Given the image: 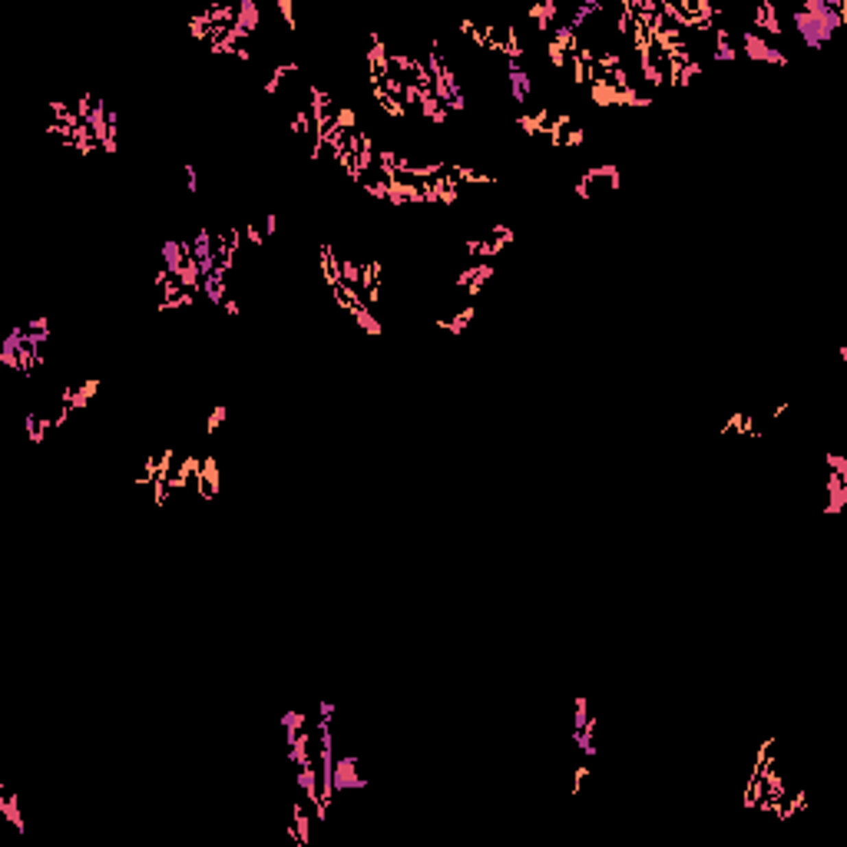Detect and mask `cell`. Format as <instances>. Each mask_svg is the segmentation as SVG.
Masks as SVG:
<instances>
[{
    "mask_svg": "<svg viewBox=\"0 0 847 847\" xmlns=\"http://www.w3.org/2000/svg\"><path fill=\"white\" fill-rule=\"evenodd\" d=\"M847 3L844 0H804L801 10H794V30L801 34L808 50H821L837 27H844Z\"/></svg>",
    "mask_w": 847,
    "mask_h": 847,
    "instance_id": "obj_1",
    "label": "cell"
},
{
    "mask_svg": "<svg viewBox=\"0 0 847 847\" xmlns=\"http://www.w3.org/2000/svg\"><path fill=\"white\" fill-rule=\"evenodd\" d=\"M735 50H741L748 60H761V63H774V67H785L788 63V57L778 47H772L768 40L761 37V34H754V30H745Z\"/></svg>",
    "mask_w": 847,
    "mask_h": 847,
    "instance_id": "obj_2",
    "label": "cell"
},
{
    "mask_svg": "<svg viewBox=\"0 0 847 847\" xmlns=\"http://www.w3.org/2000/svg\"><path fill=\"white\" fill-rule=\"evenodd\" d=\"M358 754H344V758H338L335 761V791L338 794H344V791H361L368 781L361 778L358 772Z\"/></svg>",
    "mask_w": 847,
    "mask_h": 847,
    "instance_id": "obj_3",
    "label": "cell"
},
{
    "mask_svg": "<svg viewBox=\"0 0 847 847\" xmlns=\"http://www.w3.org/2000/svg\"><path fill=\"white\" fill-rule=\"evenodd\" d=\"M159 259H163V268L176 278V275L182 272V265L192 259V242H186V239H169V242H163V248H159Z\"/></svg>",
    "mask_w": 847,
    "mask_h": 847,
    "instance_id": "obj_4",
    "label": "cell"
},
{
    "mask_svg": "<svg viewBox=\"0 0 847 847\" xmlns=\"http://www.w3.org/2000/svg\"><path fill=\"white\" fill-rule=\"evenodd\" d=\"M507 80H510V96H513V103H516V106H523V103L529 99L533 83H529V73L523 70V63H520V60H510V63H507Z\"/></svg>",
    "mask_w": 847,
    "mask_h": 847,
    "instance_id": "obj_5",
    "label": "cell"
},
{
    "mask_svg": "<svg viewBox=\"0 0 847 847\" xmlns=\"http://www.w3.org/2000/svg\"><path fill=\"white\" fill-rule=\"evenodd\" d=\"M573 43H576V37H573V30H569V23L566 27H556V34L549 37V43H546V53H549V63L560 70L566 63V53L573 50Z\"/></svg>",
    "mask_w": 847,
    "mask_h": 847,
    "instance_id": "obj_6",
    "label": "cell"
},
{
    "mask_svg": "<svg viewBox=\"0 0 847 847\" xmlns=\"http://www.w3.org/2000/svg\"><path fill=\"white\" fill-rule=\"evenodd\" d=\"M96 391H99V381H96V377H93V381H83L80 387H76V384H70V387L60 394V404H63V407H70V411H83Z\"/></svg>",
    "mask_w": 847,
    "mask_h": 847,
    "instance_id": "obj_7",
    "label": "cell"
},
{
    "mask_svg": "<svg viewBox=\"0 0 847 847\" xmlns=\"http://www.w3.org/2000/svg\"><path fill=\"white\" fill-rule=\"evenodd\" d=\"M361 302L374 305L381 298V262H368L361 265Z\"/></svg>",
    "mask_w": 847,
    "mask_h": 847,
    "instance_id": "obj_8",
    "label": "cell"
},
{
    "mask_svg": "<svg viewBox=\"0 0 847 847\" xmlns=\"http://www.w3.org/2000/svg\"><path fill=\"white\" fill-rule=\"evenodd\" d=\"M259 23H262L259 3H255V0H239V3H235V23H232V27H239L245 37H252V34L259 30Z\"/></svg>",
    "mask_w": 847,
    "mask_h": 847,
    "instance_id": "obj_9",
    "label": "cell"
},
{
    "mask_svg": "<svg viewBox=\"0 0 847 847\" xmlns=\"http://www.w3.org/2000/svg\"><path fill=\"white\" fill-rule=\"evenodd\" d=\"M20 348H23V324H17V328L3 338V344H0V364L20 371Z\"/></svg>",
    "mask_w": 847,
    "mask_h": 847,
    "instance_id": "obj_10",
    "label": "cell"
},
{
    "mask_svg": "<svg viewBox=\"0 0 847 847\" xmlns=\"http://www.w3.org/2000/svg\"><path fill=\"white\" fill-rule=\"evenodd\" d=\"M219 493V464L215 457H202V467H199V497L212 500Z\"/></svg>",
    "mask_w": 847,
    "mask_h": 847,
    "instance_id": "obj_11",
    "label": "cell"
},
{
    "mask_svg": "<svg viewBox=\"0 0 847 847\" xmlns=\"http://www.w3.org/2000/svg\"><path fill=\"white\" fill-rule=\"evenodd\" d=\"M824 490H828V507H824V513H841L847 507V480L837 477V473H828Z\"/></svg>",
    "mask_w": 847,
    "mask_h": 847,
    "instance_id": "obj_12",
    "label": "cell"
},
{
    "mask_svg": "<svg viewBox=\"0 0 847 847\" xmlns=\"http://www.w3.org/2000/svg\"><path fill=\"white\" fill-rule=\"evenodd\" d=\"M417 106H420V113L427 116L431 123H437V126H440V123H447V116H451L444 106H440V103H437V96H433L431 86H417Z\"/></svg>",
    "mask_w": 847,
    "mask_h": 847,
    "instance_id": "obj_13",
    "label": "cell"
},
{
    "mask_svg": "<svg viewBox=\"0 0 847 847\" xmlns=\"http://www.w3.org/2000/svg\"><path fill=\"white\" fill-rule=\"evenodd\" d=\"M444 176L451 182H457V186H464V182H470V186H497L493 176H484V172H477V169H464V166H453V163L444 166Z\"/></svg>",
    "mask_w": 847,
    "mask_h": 847,
    "instance_id": "obj_14",
    "label": "cell"
},
{
    "mask_svg": "<svg viewBox=\"0 0 847 847\" xmlns=\"http://www.w3.org/2000/svg\"><path fill=\"white\" fill-rule=\"evenodd\" d=\"M490 275H493V265L484 262V265H470L460 278H457V288H464L467 295H477L480 288H484V282H487Z\"/></svg>",
    "mask_w": 847,
    "mask_h": 847,
    "instance_id": "obj_15",
    "label": "cell"
},
{
    "mask_svg": "<svg viewBox=\"0 0 847 847\" xmlns=\"http://www.w3.org/2000/svg\"><path fill=\"white\" fill-rule=\"evenodd\" d=\"M368 63H371V80H387V47L384 40L371 34V53H368Z\"/></svg>",
    "mask_w": 847,
    "mask_h": 847,
    "instance_id": "obj_16",
    "label": "cell"
},
{
    "mask_svg": "<svg viewBox=\"0 0 847 847\" xmlns=\"http://www.w3.org/2000/svg\"><path fill=\"white\" fill-rule=\"evenodd\" d=\"M556 14H560V3H556V0H543V3H533V7H529V20L536 23L540 34H546V30L553 27Z\"/></svg>",
    "mask_w": 847,
    "mask_h": 847,
    "instance_id": "obj_17",
    "label": "cell"
},
{
    "mask_svg": "<svg viewBox=\"0 0 847 847\" xmlns=\"http://www.w3.org/2000/svg\"><path fill=\"white\" fill-rule=\"evenodd\" d=\"M596 728H599V721L589 715V721H586L580 732H573V741H576V748L586 754V758H596Z\"/></svg>",
    "mask_w": 847,
    "mask_h": 847,
    "instance_id": "obj_18",
    "label": "cell"
},
{
    "mask_svg": "<svg viewBox=\"0 0 847 847\" xmlns=\"http://www.w3.org/2000/svg\"><path fill=\"white\" fill-rule=\"evenodd\" d=\"M712 34H715V47H712V57H715L718 63H732V60H738V50H735V43H732V34H728L725 27H715Z\"/></svg>",
    "mask_w": 847,
    "mask_h": 847,
    "instance_id": "obj_19",
    "label": "cell"
},
{
    "mask_svg": "<svg viewBox=\"0 0 847 847\" xmlns=\"http://www.w3.org/2000/svg\"><path fill=\"white\" fill-rule=\"evenodd\" d=\"M754 27H761V30H768L772 37H778V34L785 30V27L778 23V10H774V3H768V0H765V3H761V7L754 10Z\"/></svg>",
    "mask_w": 847,
    "mask_h": 847,
    "instance_id": "obj_20",
    "label": "cell"
},
{
    "mask_svg": "<svg viewBox=\"0 0 847 847\" xmlns=\"http://www.w3.org/2000/svg\"><path fill=\"white\" fill-rule=\"evenodd\" d=\"M291 831H295V844L298 847H305L308 844V828H311V818L305 814V808L298 804V801H291Z\"/></svg>",
    "mask_w": 847,
    "mask_h": 847,
    "instance_id": "obj_21",
    "label": "cell"
},
{
    "mask_svg": "<svg viewBox=\"0 0 847 847\" xmlns=\"http://www.w3.org/2000/svg\"><path fill=\"white\" fill-rule=\"evenodd\" d=\"M176 282L182 285L186 291H202V272H199V262L189 259V262L182 265V272L176 275Z\"/></svg>",
    "mask_w": 847,
    "mask_h": 847,
    "instance_id": "obj_22",
    "label": "cell"
},
{
    "mask_svg": "<svg viewBox=\"0 0 847 847\" xmlns=\"http://www.w3.org/2000/svg\"><path fill=\"white\" fill-rule=\"evenodd\" d=\"M50 427H57V424H53V417L27 414V437H30V444H43V433L50 431Z\"/></svg>",
    "mask_w": 847,
    "mask_h": 847,
    "instance_id": "obj_23",
    "label": "cell"
},
{
    "mask_svg": "<svg viewBox=\"0 0 847 847\" xmlns=\"http://www.w3.org/2000/svg\"><path fill=\"white\" fill-rule=\"evenodd\" d=\"M308 745H311V738H308V735H305V728H302V735L295 738V745H288V761H291L295 768H302V765H308V761H311Z\"/></svg>",
    "mask_w": 847,
    "mask_h": 847,
    "instance_id": "obj_24",
    "label": "cell"
},
{
    "mask_svg": "<svg viewBox=\"0 0 847 847\" xmlns=\"http://www.w3.org/2000/svg\"><path fill=\"white\" fill-rule=\"evenodd\" d=\"M516 123H520V130H527L529 136H533V132H549V123H553V113H549V110H540V113H536V116H520Z\"/></svg>",
    "mask_w": 847,
    "mask_h": 847,
    "instance_id": "obj_25",
    "label": "cell"
},
{
    "mask_svg": "<svg viewBox=\"0 0 847 847\" xmlns=\"http://www.w3.org/2000/svg\"><path fill=\"white\" fill-rule=\"evenodd\" d=\"M0 811L7 814V821H14V828L23 831V818H20V808H17V798L10 794L7 788H0Z\"/></svg>",
    "mask_w": 847,
    "mask_h": 847,
    "instance_id": "obj_26",
    "label": "cell"
},
{
    "mask_svg": "<svg viewBox=\"0 0 847 847\" xmlns=\"http://www.w3.org/2000/svg\"><path fill=\"white\" fill-rule=\"evenodd\" d=\"M282 728H285V741L288 745H295V738L302 735V728H305V715L302 712H285L282 715Z\"/></svg>",
    "mask_w": 847,
    "mask_h": 847,
    "instance_id": "obj_27",
    "label": "cell"
},
{
    "mask_svg": "<svg viewBox=\"0 0 847 847\" xmlns=\"http://www.w3.org/2000/svg\"><path fill=\"white\" fill-rule=\"evenodd\" d=\"M500 248H503V242H500V239H490V242L470 239V242H467V255H477V259H493Z\"/></svg>",
    "mask_w": 847,
    "mask_h": 847,
    "instance_id": "obj_28",
    "label": "cell"
},
{
    "mask_svg": "<svg viewBox=\"0 0 847 847\" xmlns=\"http://www.w3.org/2000/svg\"><path fill=\"white\" fill-rule=\"evenodd\" d=\"M338 275L344 285H351V288H361V265L348 262V259H338ZM361 295V291H358Z\"/></svg>",
    "mask_w": 847,
    "mask_h": 847,
    "instance_id": "obj_29",
    "label": "cell"
},
{
    "mask_svg": "<svg viewBox=\"0 0 847 847\" xmlns=\"http://www.w3.org/2000/svg\"><path fill=\"white\" fill-rule=\"evenodd\" d=\"M473 315H477V308H473V305H467V308H464V311H460V315H457V318H453V321H444V318H440V321H437V324H440V328H447L451 335H460V331H464V328L470 324V318H473Z\"/></svg>",
    "mask_w": 847,
    "mask_h": 847,
    "instance_id": "obj_30",
    "label": "cell"
},
{
    "mask_svg": "<svg viewBox=\"0 0 847 847\" xmlns=\"http://www.w3.org/2000/svg\"><path fill=\"white\" fill-rule=\"evenodd\" d=\"M721 433H752V437H758V431L752 427V417L748 414H732L728 417V424L721 427Z\"/></svg>",
    "mask_w": 847,
    "mask_h": 847,
    "instance_id": "obj_31",
    "label": "cell"
},
{
    "mask_svg": "<svg viewBox=\"0 0 847 847\" xmlns=\"http://www.w3.org/2000/svg\"><path fill=\"white\" fill-rule=\"evenodd\" d=\"M291 73H298V63H282V67H275V73H272V80L265 83V93L272 96V93H278V86H282V80L285 76H291Z\"/></svg>",
    "mask_w": 847,
    "mask_h": 847,
    "instance_id": "obj_32",
    "label": "cell"
},
{
    "mask_svg": "<svg viewBox=\"0 0 847 847\" xmlns=\"http://www.w3.org/2000/svg\"><path fill=\"white\" fill-rule=\"evenodd\" d=\"M291 132H298V136H311V132H315L308 106H298V110H295V116H291Z\"/></svg>",
    "mask_w": 847,
    "mask_h": 847,
    "instance_id": "obj_33",
    "label": "cell"
},
{
    "mask_svg": "<svg viewBox=\"0 0 847 847\" xmlns=\"http://www.w3.org/2000/svg\"><path fill=\"white\" fill-rule=\"evenodd\" d=\"M351 318H358V324L364 328V331H371V335H381V321L368 311V305H361V308H355L351 311Z\"/></svg>",
    "mask_w": 847,
    "mask_h": 847,
    "instance_id": "obj_34",
    "label": "cell"
},
{
    "mask_svg": "<svg viewBox=\"0 0 847 847\" xmlns=\"http://www.w3.org/2000/svg\"><path fill=\"white\" fill-rule=\"evenodd\" d=\"M576 715H573V732H580L586 721H589V702H586V695H576Z\"/></svg>",
    "mask_w": 847,
    "mask_h": 847,
    "instance_id": "obj_35",
    "label": "cell"
},
{
    "mask_svg": "<svg viewBox=\"0 0 847 847\" xmlns=\"http://www.w3.org/2000/svg\"><path fill=\"white\" fill-rule=\"evenodd\" d=\"M824 464L831 467V473H837V477H844L847 480V457L844 453H834V451L824 453Z\"/></svg>",
    "mask_w": 847,
    "mask_h": 847,
    "instance_id": "obj_36",
    "label": "cell"
},
{
    "mask_svg": "<svg viewBox=\"0 0 847 847\" xmlns=\"http://www.w3.org/2000/svg\"><path fill=\"white\" fill-rule=\"evenodd\" d=\"M226 417H228V407H226V404H219V407H215V411L208 414V420H206V431H208V433H212V431H219Z\"/></svg>",
    "mask_w": 847,
    "mask_h": 847,
    "instance_id": "obj_37",
    "label": "cell"
},
{
    "mask_svg": "<svg viewBox=\"0 0 847 847\" xmlns=\"http://www.w3.org/2000/svg\"><path fill=\"white\" fill-rule=\"evenodd\" d=\"M182 176H186V189L195 195V192H199V169H195L192 163H186V166H182Z\"/></svg>",
    "mask_w": 847,
    "mask_h": 847,
    "instance_id": "obj_38",
    "label": "cell"
},
{
    "mask_svg": "<svg viewBox=\"0 0 847 847\" xmlns=\"http://www.w3.org/2000/svg\"><path fill=\"white\" fill-rule=\"evenodd\" d=\"M490 235H497V239H500L503 245H510L513 239H516V232H513L510 226H493V228H490Z\"/></svg>",
    "mask_w": 847,
    "mask_h": 847,
    "instance_id": "obj_39",
    "label": "cell"
},
{
    "mask_svg": "<svg viewBox=\"0 0 847 847\" xmlns=\"http://www.w3.org/2000/svg\"><path fill=\"white\" fill-rule=\"evenodd\" d=\"M278 14H282L285 23L295 30V10H291V0H278Z\"/></svg>",
    "mask_w": 847,
    "mask_h": 847,
    "instance_id": "obj_40",
    "label": "cell"
},
{
    "mask_svg": "<svg viewBox=\"0 0 847 847\" xmlns=\"http://www.w3.org/2000/svg\"><path fill=\"white\" fill-rule=\"evenodd\" d=\"M583 143V130H576V126H569L563 136V146H580Z\"/></svg>",
    "mask_w": 847,
    "mask_h": 847,
    "instance_id": "obj_41",
    "label": "cell"
},
{
    "mask_svg": "<svg viewBox=\"0 0 847 847\" xmlns=\"http://www.w3.org/2000/svg\"><path fill=\"white\" fill-rule=\"evenodd\" d=\"M245 239H248L252 245H262V242H265V239H262V228H259V226H248V228H245Z\"/></svg>",
    "mask_w": 847,
    "mask_h": 847,
    "instance_id": "obj_42",
    "label": "cell"
},
{
    "mask_svg": "<svg viewBox=\"0 0 847 847\" xmlns=\"http://www.w3.org/2000/svg\"><path fill=\"white\" fill-rule=\"evenodd\" d=\"M275 232H278V215L268 212V215H265V235H275Z\"/></svg>",
    "mask_w": 847,
    "mask_h": 847,
    "instance_id": "obj_43",
    "label": "cell"
},
{
    "mask_svg": "<svg viewBox=\"0 0 847 847\" xmlns=\"http://www.w3.org/2000/svg\"><path fill=\"white\" fill-rule=\"evenodd\" d=\"M30 331H50V318H30L27 321Z\"/></svg>",
    "mask_w": 847,
    "mask_h": 847,
    "instance_id": "obj_44",
    "label": "cell"
},
{
    "mask_svg": "<svg viewBox=\"0 0 847 847\" xmlns=\"http://www.w3.org/2000/svg\"><path fill=\"white\" fill-rule=\"evenodd\" d=\"M318 712H321L324 721H331V718H335V702H318Z\"/></svg>",
    "mask_w": 847,
    "mask_h": 847,
    "instance_id": "obj_45",
    "label": "cell"
},
{
    "mask_svg": "<svg viewBox=\"0 0 847 847\" xmlns=\"http://www.w3.org/2000/svg\"><path fill=\"white\" fill-rule=\"evenodd\" d=\"M586 774H589V768H576V781H573V794H580V791H583Z\"/></svg>",
    "mask_w": 847,
    "mask_h": 847,
    "instance_id": "obj_46",
    "label": "cell"
},
{
    "mask_svg": "<svg viewBox=\"0 0 847 847\" xmlns=\"http://www.w3.org/2000/svg\"><path fill=\"white\" fill-rule=\"evenodd\" d=\"M110 136H119V116H116V110H110Z\"/></svg>",
    "mask_w": 847,
    "mask_h": 847,
    "instance_id": "obj_47",
    "label": "cell"
},
{
    "mask_svg": "<svg viewBox=\"0 0 847 847\" xmlns=\"http://www.w3.org/2000/svg\"><path fill=\"white\" fill-rule=\"evenodd\" d=\"M226 315H232V318L239 315V302L235 298H226Z\"/></svg>",
    "mask_w": 847,
    "mask_h": 847,
    "instance_id": "obj_48",
    "label": "cell"
}]
</instances>
